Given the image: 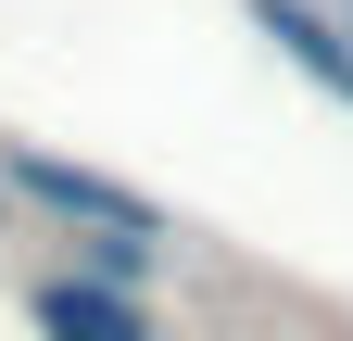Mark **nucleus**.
<instances>
[{
  "label": "nucleus",
  "mask_w": 353,
  "mask_h": 341,
  "mask_svg": "<svg viewBox=\"0 0 353 341\" xmlns=\"http://www.w3.org/2000/svg\"><path fill=\"white\" fill-rule=\"evenodd\" d=\"M26 329H38V341H164L139 291H126V278H88V266L38 278V291H26Z\"/></svg>",
  "instance_id": "1"
},
{
  "label": "nucleus",
  "mask_w": 353,
  "mask_h": 341,
  "mask_svg": "<svg viewBox=\"0 0 353 341\" xmlns=\"http://www.w3.org/2000/svg\"><path fill=\"white\" fill-rule=\"evenodd\" d=\"M13 190H26V202H51L63 228H164L139 190H114L101 164H63V152H13Z\"/></svg>",
  "instance_id": "2"
},
{
  "label": "nucleus",
  "mask_w": 353,
  "mask_h": 341,
  "mask_svg": "<svg viewBox=\"0 0 353 341\" xmlns=\"http://www.w3.org/2000/svg\"><path fill=\"white\" fill-rule=\"evenodd\" d=\"M252 26L278 38V51L316 76L328 101H353V26H341V13H316V0H252Z\"/></svg>",
  "instance_id": "3"
},
{
  "label": "nucleus",
  "mask_w": 353,
  "mask_h": 341,
  "mask_svg": "<svg viewBox=\"0 0 353 341\" xmlns=\"http://www.w3.org/2000/svg\"><path fill=\"white\" fill-rule=\"evenodd\" d=\"M341 26H353V13H341Z\"/></svg>",
  "instance_id": "4"
}]
</instances>
